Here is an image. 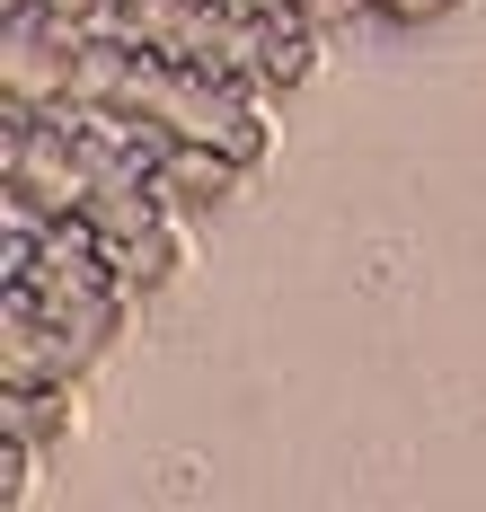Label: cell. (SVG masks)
<instances>
[{"mask_svg":"<svg viewBox=\"0 0 486 512\" xmlns=\"http://www.w3.org/2000/svg\"><path fill=\"white\" fill-rule=\"evenodd\" d=\"M71 53H80V27H54L45 9L0 18V98L71 106Z\"/></svg>","mask_w":486,"mask_h":512,"instance_id":"cell-1","label":"cell"},{"mask_svg":"<svg viewBox=\"0 0 486 512\" xmlns=\"http://www.w3.org/2000/svg\"><path fill=\"white\" fill-rule=\"evenodd\" d=\"M142 62H151V53L133 45L115 18L80 27V53H71V106H124V98H133V80H142Z\"/></svg>","mask_w":486,"mask_h":512,"instance_id":"cell-2","label":"cell"},{"mask_svg":"<svg viewBox=\"0 0 486 512\" xmlns=\"http://www.w3.org/2000/svg\"><path fill=\"white\" fill-rule=\"evenodd\" d=\"M239 186H248V159L213 151V142H168V159H160L168 212H221Z\"/></svg>","mask_w":486,"mask_h":512,"instance_id":"cell-3","label":"cell"},{"mask_svg":"<svg viewBox=\"0 0 486 512\" xmlns=\"http://www.w3.org/2000/svg\"><path fill=\"white\" fill-rule=\"evenodd\" d=\"M319 53H327V27H310L301 9L266 18V27H257V89H266V98H292V89H310Z\"/></svg>","mask_w":486,"mask_h":512,"instance_id":"cell-4","label":"cell"},{"mask_svg":"<svg viewBox=\"0 0 486 512\" xmlns=\"http://www.w3.org/2000/svg\"><path fill=\"white\" fill-rule=\"evenodd\" d=\"M168 212V195H160V177H98V195L80 204V221L107 239V248H124V239H142L151 221Z\"/></svg>","mask_w":486,"mask_h":512,"instance_id":"cell-5","label":"cell"},{"mask_svg":"<svg viewBox=\"0 0 486 512\" xmlns=\"http://www.w3.org/2000/svg\"><path fill=\"white\" fill-rule=\"evenodd\" d=\"M177 265H186V212H160L142 239H124V248H115V274H124V292H133V301L168 292V283H177Z\"/></svg>","mask_w":486,"mask_h":512,"instance_id":"cell-6","label":"cell"},{"mask_svg":"<svg viewBox=\"0 0 486 512\" xmlns=\"http://www.w3.org/2000/svg\"><path fill=\"white\" fill-rule=\"evenodd\" d=\"M80 424V380H45V389H0V433H27L54 451L62 433Z\"/></svg>","mask_w":486,"mask_h":512,"instance_id":"cell-7","label":"cell"},{"mask_svg":"<svg viewBox=\"0 0 486 512\" xmlns=\"http://www.w3.org/2000/svg\"><path fill=\"white\" fill-rule=\"evenodd\" d=\"M36 451H45V442H27V433H0V504H18V495L36 486Z\"/></svg>","mask_w":486,"mask_h":512,"instance_id":"cell-8","label":"cell"},{"mask_svg":"<svg viewBox=\"0 0 486 512\" xmlns=\"http://www.w3.org/2000/svg\"><path fill=\"white\" fill-rule=\"evenodd\" d=\"M460 0H372L380 27H433V18H451Z\"/></svg>","mask_w":486,"mask_h":512,"instance_id":"cell-9","label":"cell"},{"mask_svg":"<svg viewBox=\"0 0 486 512\" xmlns=\"http://www.w3.org/2000/svg\"><path fill=\"white\" fill-rule=\"evenodd\" d=\"M301 18L336 36V27H354V18H372V0H301Z\"/></svg>","mask_w":486,"mask_h":512,"instance_id":"cell-10","label":"cell"},{"mask_svg":"<svg viewBox=\"0 0 486 512\" xmlns=\"http://www.w3.org/2000/svg\"><path fill=\"white\" fill-rule=\"evenodd\" d=\"M230 9H248V18H283V9H301V0H230Z\"/></svg>","mask_w":486,"mask_h":512,"instance_id":"cell-11","label":"cell"},{"mask_svg":"<svg viewBox=\"0 0 486 512\" xmlns=\"http://www.w3.org/2000/svg\"><path fill=\"white\" fill-rule=\"evenodd\" d=\"M18 9H36V0H0V18H18Z\"/></svg>","mask_w":486,"mask_h":512,"instance_id":"cell-12","label":"cell"}]
</instances>
